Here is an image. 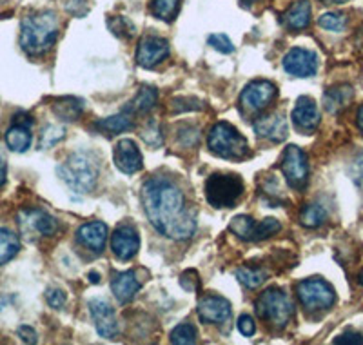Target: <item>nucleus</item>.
<instances>
[{
	"label": "nucleus",
	"instance_id": "obj_45",
	"mask_svg": "<svg viewBox=\"0 0 363 345\" xmlns=\"http://www.w3.org/2000/svg\"><path fill=\"white\" fill-rule=\"evenodd\" d=\"M87 280H89L91 284H99V282H100V275H99V273H95V271H91L89 275H87Z\"/></svg>",
	"mask_w": 363,
	"mask_h": 345
},
{
	"label": "nucleus",
	"instance_id": "obj_44",
	"mask_svg": "<svg viewBox=\"0 0 363 345\" xmlns=\"http://www.w3.org/2000/svg\"><path fill=\"white\" fill-rule=\"evenodd\" d=\"M18 336H21V340L26 341V344H37V333H35V329L29 327V325L18 327Z\"/></svg>",
	"mask_w": 363,
	"mask_h": 345
},
{
	"label": "nucleus",
	"instance_id": "obj_30",
	"mask_svg": "<svg viewBox=\"0 0 363 345\" xmlns=\"http://www.w3.org/2000/svg\"><path fill=\"white\" fill-rule=\"evenodd\" d=\"M180 11V0H151L153 17L164 22H173Z\"/></svg>",
	"mask_w": 363,
	"mask_h": 345
},
{
	"label": "nucleus",
	"instance_id": "obj_26",
	"mask_svg": "<svg viewBox=\"0 0 363 345\" xmlns=\"http://www.w3.org/2000/svg\"><path fill=\"white\" fill-rule=\"evenodd\" d=\"M18 249H21V240L17 234L9 229H0V265L15 258Z\"/></svg>",
	"mask_w": 363,
	"mask_h": 345
},
{
	"label": "nucleus",
	"instance_id": "obj_17",
	"mask_svg": "<svg viewBox=\"0 0 363 345\" xmlns=\"http://www.w3.org/2000/svg\"><path fill=\"white\" fill-rule=\"evenodd\" d=\"M115 164L125 175L138 172L144 168V158H142L140 149L133 140L124 138L115 146Z\"/></svg>",
	"mask_w": 363,
	"mask_h": 345
},
{
	"label": "nucleus",
	"instance_id": "obj_41",
	"mask_svg": "<svg viewBox=\"0 0 363 345\" xmlns=\"http://www.w3.org/2000/svg\"><path fill=\"white\" fill-rule=\"evenodd\" d=\"M349 175H351L352 182L358 185L359 190H363V155L352 160L351 168H349Z\"/></svg>",
	"mask_w": 363,
	"mask_h": 345
},
{
	"label": "nucleus",
	"instance_id": "obj_32",
	"mask_svg": "<svg viewBox=\"0 0 363 345\" xmlns=\"http://www.w3.org/2000/svg\"><path fill=\"white\" fill-rule=\"evenodd\" d=\"M171 341L178 345H189L196 341V329L193 324H180L171 331Z\"/></svg>",
	"mask_w": 363,
	"mask_h": 345
},
{
	"label": "nucleus",
	"instance_id": "obj_35",
	"mask_svg": "<svg viewBox=\"0 0 363 345\" xmlns=\"http://www.w3.org/2000/svg\"><path fill=\"white\" fill-rule=\"evenodd\" d=\"M64 136H66V129L64 128H60V126H48L40 133V148H53Z\"/></svg>",
	"mask_w": 363,
	"mask_h": 345
},
{
	"label": "nucleus",
	"instance_id": "obj_33",
	"mask_svg": "<svg viewBox=\"0 0 363 345\" xmlns=\"http://www.w3.org/2000/svg\"><path fill=\"white\" fill-rule=\"evenodd\" d=\"M318 24L322 26L327 31H335V33H340L343 31L347 26V17L342 15V13H323L322 17L318 18Z\"/></svg>",
	"mask_w": 363,
	"mask_h": 345
},
{
	"label": "nucleus",
	"instance_id": "obj_29",
	"mask_svg": "<svg viewBox=\"0 0 363 345\" xmlns=\"http://www.w3.org/2000/svg\"><path fill=\"white\" fill-rule=\"evenodd\" d=\"M327 211L322 204H307L300 213V224L309 229H316L325 222Z\"/></svg>",
	"mask_w": 363,
	"mask_h": 345
},
{
	"label": "nucleus",
	"instance_id": "obj_28",
	"mask_svg": "<svg viewBox=\"0 0 363 345\" xmlns=\"http://www.w3.org/2000/svg\"><path fill=\"white\" fill-rule=\"evenodd\" d=\"M157 100H158V91L151 86H144L140 87L138 93H136V97L131 102V107H128V109H133V111L136 113H147L157 106Z\"/></svg>",
	"mask_w": 363,
	"mask_h": 345
},
{
	"label": "nucleus",
	"instance_id": "obj_3",
	"mask_svg": "<svg viewBox=\"0 0 363 345\" xmlns=\"http://www.w3.org/2000/svg\"><path fill=\"white\" fill-rule=\"evenodd\" d=\"M58 175L74 193H91L95 190L100 175L99 155L93 151H86V149L71 153L58 168Z\"/></svg>",
	"mask_w": 363,
	"mask_h": 345
},
{
	"label": "nucleus",
	"instance_id": "obj_39",
	"mask_svg": "<svg viewBox=\"0 0 363 345\" xmlns=\"http://www.w3.org/2000/svg\"><path fill=\"white\" fill-rule=\"evenodd\" d=\"M180 285L186 289L187 292H194L200 289V278H199V273L189 269V271L182 273L180 276Z\"/></svg>",
	"mask_w": 363,
	"mask_h": 345
},
{
	"label": "nucleus",
	"instance_id": "obj_23",
	"mask_svg": "<svg viewBox=\"0 0 363 345\" xmlns=\"http://www.w3.org/2000/svg\"><path fill=\"white\" fill-rule=\"evenodd\" d=\"M285 24L291 29H306L311 22V4L309 0H300L291 6L284 15Z\"/></svg>",
	"mask_w": 363,
	"mask_h": 345
},
{
	"label": "nucleus",
	"instance_id": "obj_14",
	"mask_svg": "<svg viewBox=\"0 0 363 345\" xmlns=\"http://www.w3.org/2000/svg\"><path fill=\"white\" fill-rule=\"evenodd\" d=\"M31 126H33V119L28 113H18L13 116V126L6 133V144L11 151H28L31 146Z\"/></svg>",
	"mask_w": 363,
	"mask_h": 345
},
{
	"label": "nucleus",
	"instance_id": "obj_2",
	"mask_svg": "<svg viewBox=\"0 0 363 345\" xmlns=\"http://www.w3.org/2000/svg\"><path fill=\"white\" fill-rule=\"evenodd\" d=\"M58 38V17L53 11L29 13L22 18L21 45L31 57L48 53Z\"/></svg>",
	"mask_w": 363,
	"mask_h": 345
},
{
	"label": "nucleus",
	"instance_id": "obj_16",
	"mask_svg": "<svg viewBox=\"0 0 363 345\" xmlns=\"http://www.w3.org/2000/svg\"><path fill=\"white\" fill-rule=\"evenodd\" d=\"M255 133L260 138L271 140V142H284L289 135L287 120L281 113H271V115L258 116L255 120Z\"/></svg>",
	"mask_w": 363,
	"mask_h": 345
},
{
	"label": "nucleus",
	"instance_id": "obj_21",
	"mask_svg": "<svg viewBox=\"0 0 363 345\" xmlns=\"http://www.w3.org/2000/svg\"><path fill=\"white\" fill-rule=\"evenodd\" d=\"M111 291L120 304L131 302L136 292L140 291V282L136 278L135 271H125L116 275L111 282Z\"/></svg>",
	"mask_w": 363,
	"mask_h": 345
},
{
	"label": "nucleus",
	"instance_id": "obj_18",
	"mask_svg": "<svg viewBox=\"0 0 363 345\" xmlns=\"http://www.w3.org/2000/svg\"><path fill=\"white\" fill-rule=\"evenodd\" d=\"M138 247H140V236L135 227L122 226L113 233L111 249L116 258L131 260L138 253Z\"/></svg>",
	"mask_w": 363,
	"mask_h": 345
},
{
	"label": "nucleus",
	"instance_id": "obj_4",
	"mask_svg": "<svg viewBox=\"0 0 363 345\" xmlns=\"http://www.w3.org/2000/svg\"><path fill=\"white\" fill-rule=\"evenodd\" d=\"M211 153H215L220 158H229V160H242L249 156V144L242 133L231 124L218 122L211 129L209 138H207Z\"/></svg>",
	"mask_w": 363,
	"mask_h": 345
},
{
	"label": "nucleus",
	"instance_id": "obj_43",
	"mask_svg": "<svg viewBox=\"0 0 363 345\" xmlns=\"http://www.w3.org/2000/svg\"><path fill=\"white\" fill-rule=\"evenodd\" d=\"M335 344H343V345H363V336L354 331H347V333L340 334L335 340Z\"/></svg>",
	"mask_w": 363,
	"mask_h": 345
},
{
	"label": "nucleus",
	"instance_id": "obj_31",
	"mask_svg": "<svg viewBox=\"0 0 363 345\" xmlns=\"http://www.w3.org/2000/svg\"><path fill=\"white\" fill-rule=\"evenodd\" d=\"M235 276L238 278L240 284L247 289L260 288L265 280H267V273L262 271V269H252V268H238L236 269Z\"/></svg>",
	"mask_w": 363,
	"mask_h": 345
},
{
	"label": "nucleus",
	"instance_id": "obj_25",
	"mask_svg": "<svg viewBox=\"0 0 363 345\" xmlns=\"http://www.w3.org/2000/svg\"><path fill=\"white\" fill-rule=\"evenodd\" d=\"M53 111L58 119L71 122V120H77L84 111V102L80 99H74V97H67V99L57 100L53 104Z\"/></svg>",
	"mask_w": 363,
	"mask_h": 345
},
{
	"label": "nucleus",
	"instance_id": "obj_7",
	"mask_svg": "<svg viewBox=\"0 0 363 345\" xmlns=\"http://www.w3.org/2000/svg\"><path fill=\"white\" fill-rule=\"evenodd\" d=\"M298 300L307 311H322L329 309L336 302L335 288L322 278H307L298 282Z\"/></svg>",
	"mask_w": 363,
	"mask_h": 345
},
{
	"label": "nucleus",
	"instance_id": "obj_19",
	"mask_svg": "<svg viewBox=\"0 0 363 345\" xmlns=\"http://www.w3.org/2000/svg\"><path fill=\"white\" fill-rule=\"evenodd\" d=\"M77 242L86 247V249L100 255L106 249V242H108V226L102 222L84 224L77 231Z\"/></svg>",
	"mask_w": 363,
	"mask_h": 345
},
{
	"label": "nucleus",
	"instance_id": "obj_48",
	"mask_svg": "<svg viewBox=\"0 0 363 345\" xmlns=\"http://www.w3.org/2000/svg\"><path fill=\"white\" fill-rule=\"evenodd\" d=\"M325 4H345L347 0H322Z\"/></svg>",
	"mask_w": 363,
	"mask_h": 345
},
{
	"label": "nucleus",
	"instance_id": "obj_9",
	"mask_svg": "<svg viewBox=\"0 0 363 345\" xmlns=\"http://www.w3.org/2000/svg\"><path fill=\"white\" fill-rule=\"evenodd\" d=\"M281 172L293 190H303L309 182V160L298 146H287L281 156Z\"/></svg>",
	"mask_w": 363,
	"mask_h": 345
},
{
	"label": "nucleus",
	"instance_id": "obj_22",
	"mask_svg": "<svg viewBox=\"0 0 363 345\" xmlns=\"http://www.w3.org/2000/svg\"><path fill=\"white\" fill-rule=\"evenodd\" d=\"M352 97H354V91H352L351 86L330 87L323 95V106H325L327 111L336 115V113H340L351 104Z\"/></svg>",
	"mask_w": 363,
	"mask_h": 345
},
{
	"label": "nucleus",
	"instance_id": "obj_5",
	"mask_svg": "<svg viewBox=\"0 0 363 345\" xmlns=\"http://www.w3.org/2000/svg\"><path fill=\"white\" fill-rule=\"evenodd\" d=\"M256 314L271 324L272 327L284 329L294 314V307L287 292L280 288H271L262 292L256 300Z\"/></svg>",
	"mask_w": 363,
	"mask_h": 345
},
{
	"label": "nucleus",
	"instance_id": "obj_8",
	"mask_svg": "<svg viewBox=\"0 0 363 345\" xmlns=\"http://www.w3.org/2000/svg\"><path fill=\"white\" fill-rule=\"evenodd\" d=\"M21 234L28 240H38L44 236H53L58 231L57 218L42 209H22L17 217Z\"/></svg>",
	"mask_w": 363,
	"mask_h": 345
},
{
	"label": "nucleus",
	"instance_id": "obj_40",
	"mask_svg": "<svg viewBox=\"0 0 363 345\" xmlns=\"http://www.w3.org/2000/svg\"><path fill=\"white\" fill-rule=\"evenodd\" d=\"M45 300L53 309H62L66 305V292L62 289L51 288L45 291Z\"/></svg>",
	"mask_w": 363,
	"mask_h": 345
},
{
	"label": "nucleus",
	"instance_id": "obj_13",
	"mask_svg": "<svg viewBox=\"0 0 363 345\" xmlns=\"http://www.w3.org/2000/svg\"><path fill=\"white\" fill-rule=\"evenodd\" d=\"M284 70L298 78L313 77L318 71L316 53L309 50H303V48H293L284 57Z\"/></svg>",
	"mask_w": 363,
	"mask_h": 345
},
{
	"label": "nucleus",
	"instance_id": "obj_24",
	"mask_svg": "<svg viewBox=\"0 0 363 345\" xmlns=\"http://www.w3.org/2000/svg\"><path fill=\"white\" fill-rule=\"evenodd\" d=\"M95 128L100 133H108V135H118V133L129 131V129L135 128V122H133L131 115H125V113H120V115L108 116V119H102L95 124Z\"/></svg>",
	"mask_w": 363,
	"mask_h": 345
},
{
	"label": "nucleus",
	"instance_id": "obj_42",
	"mask_svg": "<svg viewBox=\"0 0 363 345\" xmlns=\"http://www.w3.org/2000/svg\"><path fill=\"white\" fill-rule=\"evenodd\" d=\"M238 331L244 334V336H252L256 331L255 320H252L249 314H242V317L238 318Z\"/></svg>",
	"mask_w": 363,
	"mask_h": 345
},
{
	"label": "nucleus",
	"instance_id": "obj_37",
	"mask_svg": "<svg viewBox=\"0 0 363 345\" xmlns=\"http://www.w3.org/2000/svg\"><path fill=\"white\" fill-rule=\"evenodd\" d=\"M207 44L213 48V50L220 51V53H233L235 51V45H233L231 38L227 37V35L223 33H215V35H209V38H207Z\"/></svg>",
	"mask_w": 363,
	"mask_h": 345
},
{
	"label": "nucleus",
	"instance_id": "obj_12",
	"mask_svg": "<svg viewBox=\"0 0 363 345\" xmlns=\"http://www.w3.org/2000/svg\"><path fill=\"white\" fill-rule=\"evenodd\" d=\"M167 57H169V44L160 37H144L136 50V62L145 70L157 67Z\"/></svg>",
	"mask_w": 363,
	"mask_h": 345
},
{
	"label": "nucleus",
	"instance_id": "obj_1",
	"mask_svg": "<svg viewBox=\"0 0 363 345\" xmlns=\"http://www.w3.org/2000/svg\"><path fill=\"white\" fill-rule=\"evenodd\" d=\"M145 217L160 234L177 242L189 240L196 233V220L182 190L165 177L149 178L142 185Z\"/></svg>",
	"mask_w": 363,
	"mask_h": 345
},
{
	"label": "nucleus",
	"instance_id": "obj_49",
	"mask_svg": "<svg viewBox=\"0 0 363 345\" xmlns=\"http://www.w3.org/2000/svg\"><path fill=\"white\" fill-rule=\"evenodd\" d=\"M240 2H242L244 6H249V4H252V2H256V0H240Z\"/></svg>",
	"mask_w": 363,
	"mask_h": 345
},
{
	"label": "nucleus",
	"instance_id": "obj_6",
	"mask_svg": "<svg viewBox=\"0 0 363 345\" xmlns=\"http://www.w3.org/2000/svg\"><path fill=\"white\" fill-rule=\"evenodd\" d=\"M244 180L238 175L215 172L206 180V198L216 209L233 207L244 195Z\"/></svg>",
	"mask_w": 363,
	"mask_h": 345
},
{
	"label": "nucleus",
	"instance_id": "obj_11",
	"mask_svg": "<svg viewBox=\"0 0 363 345\" xmlns=\"http://www.w3.org/2000/svg\"><path fill=\"white\" fill-rule=\"evenodd\" d=\"M91 318L95 322L96 333L102 338H115L118 334V322H116L115 309L104 298H93L89 302Z\"/></svg>",
	"mask_w": 363,
	"mask_h": 345
},
{
	"label": "nucleus",
	"instance_id": "obj_46",
	"mask_svg": "<svg viewBox=\"0 0 363 345\" xmlns=\"http://www.w3.org/2000/svg\"><path fill=\"white\" fill-rule=\"evenodd\" d=\"M6 184V165L0 164V187Z\"/></svg>",
	"mask_w": 363,
	"mask_h": 345
},
{
	"label": "nucleus",
	"instance_id": "obj_47",
	"mask_svg": "<svg viewBox=\"0 0 363 345\" xmlns=\"http://www.w3.org/2000/svg\"><path fill=\"white\" fill-rule=\"evenodd\" d=\"M358 128L363 133V106L358 109Z\"/></svg>",
	"mask_w": 363,
	"mask_h": 345
},
{
	"label": "nucleus",
	"instance_id": "obj_34",
	"mask_svg": "<svg viewBox=\"0 0 363 345\" xmlns=\"http://www.w3.org/2000/svg\"><path fill=\"white\" fill-rule=\"evenodd\" d=\"M109 29L120 38H131L135 35V26L128 17H113L108 21Z\"/></svg>",
	"mask_w": 363,
	"mask_h": 345
},
{
	"label": "nucleus",
	"instance_id": "obj_36",
	"mask_svg": "<svg viewBox=\"0 0 363 345\" xmlns=\"http://www.w3.org/2000/svg\"><path fill=\"white\" fill-rule=\"evenodd\" d=\"M281 229V224L278 222L277 218H264L260 224H256L255 231V242H260V240L269 239L274 233Z\"/></svg>",
	"mask_w": 363,
	"mask_h": 345
},
{
	"label": "nucleus",
	"instance_id": "obj_38",
	"mask_svg": "<svg viewBox=\"0 0 363 345\" xmlns=\"http://www.w3.org/2000/svg\"><path fill=\"white\" fill-rule=\"evenodd\" d=\"M142 138L145 140V144L153 146V148H158L162 144V133L160 128H158V122H149L147 128L142 131Z\"/></svg>",
	"mask_w": 363,
	"mask_h": 345
},
{
	"label": "nucleus",
	"instance_id": "obj_15",
	"mask_svg": "<svg viewBox=\"0 0 363 345\" xmlns=\"http://www.w3.org/2000/svg\"><path fill=\"white\" fill-rule=\"evenodd\" d=\"M231 304L216 295L202 296L199 302V317L203 324H223L231 318Z\"/></svg>",
	"mask_w": 363,
	"mask_h": 345
},
{
	"label": "nucleus",
	"instance_id": "obj_10",
	"mask_svg": "<svg viewBox=\"0 0 363 345\" xmlns=\"http://www.w3.org/2000/svg\"><path fill=\"white\" fill-rule=\"evenodd\" d=\"M277 97V86L269 80H255V82L247 84L245 89L240 95V104L245 111L256 113L262 111Z\"/></svg>",
	"mask_w": 363,
	"mask_h": 345
},
{
	"label": "nucleus",
	"instance_id": "obj_50",
	"mask_svg": "<svg viewBox=\"0 0 363 345\" xmlns=\"http://www.w3.org/2000/svg\"><path fill=\"white\" fill-rule=\"evenodd\" d=\"M358 282H359V284H362V285H363V271H362V273H359V276H358Z\"/></svg>",
	"mask_w": 363,
	"mask_h": 345
},
{
	"label": "nucleus",
	"instance_id": "obj_27",
	"mask_svg": "<svg viewBox=\"0 0 363 345\" xmlns=\"http://www.w3.org/2000/svg\"><path fill=\"white\" fill-rule=\"evenodd\" d=\"M229 229H231V233L236 234L240 240H244V242H255L256 222L252 220V217H247V214H238V217H235L231 220Z\"/></svg>",
	"mask_w": 363,
	"mask_h": 345
},
{
	"label": "nucleus",
	"instance_id": "obj_20",
	"mask_svg": "<svg viewBox=\"0 0 363 345\" xmlns=\"http://www.w3.org/2000/svg\"><path fill=\"white\" fill-rule=\"evenodd\" d=\"M293 122L303 131H314L320 126V111L309 97H300L293 109Z\"/></svg>",
	"mask_w": 363,
	"mask_h": 345
}]
</instances>
